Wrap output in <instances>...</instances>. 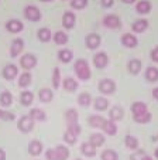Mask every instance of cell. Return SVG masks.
I'll return each instance as SVG.
<instances>
[{
    "instance_id": "22",
    "label": "cell",
    "mask_w": 158,
    "mask_h": 160,
    "mask_svg": "<svg viewBox=\"0 0 158 160\" xmlns=\"http://www.w3.org/2000/svg\"><path fill=\"white\" fill-rule=\"evenodd\" d=\"M12 103H13V95L10 92H7V91H3L0 94V105L4 106V108H9Z\"/></svg>"
},
{
    "instance_id": "16",
    "label": "cell",
    "mask_w": 158,
    "mask_h": 160,
    "mask_svg": "<svg viewBox=\"0 0 158 160\" xmlns=\"http://www.w3.org/2000/svg\"><path fill=\"white\" fill-rule=\"evenodd\" d=\"M151 9H152V4L148 0H141V2H138L136 4V10H137L138 14H148L151 12Z\"/></svg>"
},
{
    "instance_id": "20",
    "label": "cell",
    "mask_w": 158,
    "mask_h": 160,
    "mask_svg": "<svg viewBox=\"0 0 158 160\" xmlns=\"http://www.w3.org/2000/svg\"><path fill=\"white\" fill-rule=\"evenodd\" d=\"M81 152L85 154V156L93 157L96 154V148L90 142H85V143H82V146H81Z\"/></svg>"
},
{
    "instance_id": "36",
    "label": "cell",
    "mask_w": 158,
    "mask_h": 160,
    "mask_svg": "<svg viewBox=\"0 0 158 160\" xmlns=\"http://www.w3.org/2000/svg\"><path fill=\"white\" fill-rule=\"evenodd\" d=\"M90 143H92L95 148H99V146H102L104 143V138L100 135V133H93L92 136H90Z\"/></svg>"
},
{
    "instance_id": "18",
    "label": "cell",
    "mask_w": 158,
    "mask_h": 160,
    "mask_svg": "<svg viewBox=\"0 0 158 160\" xmlns=\"http://www.w3.org/2000/svg\"><path fill=\"white\" fill-rule=\"evenodd\" d=\"M41 152H42V145L40 140H31L28 143V153L31 156H38V154H41Z\"/></svg>"
},
{
    "instance_id": "2",
    "label": "cell",
    "mask_w": 158,
    "mask_h": 160,
    "mask_svg": "<svg viewBox=\"0 0 158 160\" xmlns=\"http://www.w3.org/2000/svg\"><path fill=\"white\" fill-rule=\"evenodd\" d=\"M131 112H133V119L137 123H147L151 121V113L148 112L144 102H134L131 105Z\"/></svg>"
},
{
    "instance_id": "21",
    "label": "cell",
    "mask_w": 158,
    "mask_h": 160,
    "mask_svg": "<svg viewBox=\"0 0 158 160\" xmlns=\"http://www.w3.org/2000/svg\"><path fill=\"white\" fill-rule=\"evenodd\" d=\"M148 27V21L146 20V18H140V20H136L134 23H133V26H131V28H133V31H136V33H143L146 28Z\"/></svg>"
},
{
    "instance_id": "27",
    "label": "cell",
    "mask_w": 158,
    "mask_h": 160,
    "mask_svg": "<svg viewBox=\"0 0 158 160\" xmlns=\"http://www.w3.org/2000/svg\"><path fill=\"white\" fill-rule=\"evenodd\" d=\"M146 79L148 82L158 81V68H155V67H148L146 71Z\"/></svg>"
},
{
    "instance_id": "40",
    "label": "cell",
    "mask_w": 158,
    "mask_h": 160,
    "mask_svg": "<svg viewBox=\"0 0 158 160\" xmlns=\"http://www.w3.org/2000/svg\"><path fill=\"white\" fill-rule=\"evenodd\" d=\"M71 6H72V9L82 10V9H85V7L88 6V0H72Z\"/></svg>"
},
{
    "instance_id": "26",
    "label": "cell",
    "mask_w": 158,
    "mask_h": 160,
    "mask_svg": "<svg viewBox=\"0 0 158 160\" xmlns=\"http://www.w3.org/2000/svg\"><path fill=\"white\" fill-rule=\"evenodd\" d=\"M123 115H124V111H123L122 106H113V108L110 109V119L112 121H120V119L123 118Z\"/></svg>"
},
{
    "instance_id": "19",
    "label": "cell",
    "mask_w": 158,
    "mask_h": 160,
    "mask_svg": "<svg viewBox=\"0 0 158 160\" xmlns=\"http://www.w3.org/2000/svg\"><path fill=\"white\" fill-rule=\"evenodd\" d=\"M106 121H108V119L102 118V116H99V115H93V116H90V118L88 119V122H89V125L92 128H100V129H103Z\"/></svg>"
},
{
    "instance_id": "6",
    "label": "cell",
    "mask_w": 158,
    "mask_h": 160,
    "mask_svg": "<svg viewBox=\"0 0 158 160\" xmlns=\"http://www.w3.org/2000/svg\"><path fill=\"white\" fill-rule=\"evenodd\" d=\"M24 17L30 21H40L41 20V13H40V9L37 6H27L24 9Z\"/></svg>"
},
{
    "instance_id": "37",
    "label": "cell",
    "mask_w": 158,
    "mask_h": 160,
    "mask_svg": "<svg viewBox=\"0 0 158 160\" xmlns=\"http://www.w3.org/2000/svg\"><path fill=\"white\" fill-rule=\"evenodd\" d=\"M31 84V74L30 72H24L20 75V78H18V85L23 88L28 87V85Z\"/></svg>"
},
{
    "instance_id": "50",
    "label": "cell",
    "mask_w": 158,
    "mask_h": 160,
    "mask_svg": "<svg viewBox=\"0 0 158 160\" xmlns=\"http://www.w3.org/2000/svg\"><path fill=\"white\" fill-rule=\"evenodd\" d=\"M155 157L158 159V149H155Z\"/></svg>"
},
{
    "instance_id": "31",
    "label": "cell",
    "mask_w": 158,
    "mask_h": 160,
    "mask_svg": "<svg viewBox=\"0 0 158 160\" xmlns=\"http://www.w3.org/2000/svg\"><path fill=\"white\" fill-rule=\"evenodd\" d=\"M103 130L108 133V135H116L117 126H116V123H114V121H112V119L106 121V123H104V126H103Z\"/></svg>"
},
{
    "instance_id": "46",
    "label": "cell",
    "mask_w": 158,
    "mask_h": 160,
    "mask_svg": "<svg viewBox=\"0 0 158 160\" xmlns=\"http://www.w3.org/2000/svg\"><path fill=\"white\" fill-rule=\"evenodd\" d=\"M0 160H6V153L3 149H0Z\"/></svg>"
},
{
    "instance_id": "17",
    "label": "cell",
    "mask_w": 158,
    "mask_h": 160,
    "mask_svg": "<svg viewBox=\"0 0 158 160\" xmlns=\"http://www.w3.org/2000/svg\"><path fill=\"white\" fill-rule=\"evenodd\" d=\"M122 44L124 45V47H127V48H133V47H136V45L138 44V40L136 36H133V34H124V36L122 37Z\"/></svg>"
},
{
    "instance_id": "24",
    "label": "cell",
    "mask_w": 158,
    "mask_h": 160,
    "mask_svg": "<svg viewBox=\"0 0 158 160\" xmlns=\"http://www.w3.org/2000/svg\"><path fill=\"white\" fill-rule=\"evenodd\" d=\"M33 99H34L33 92H30V91H24V92H21V95H20L21 105H24V106L31 105V103H33Z\"/></svg>"
},
{
    "instance_id": "3",
    "label": "cell",
    "mask_w": 158,
    "mask_h": 160,
    "mask_svg": "<svg viewBox=\"0 0 158 160\" xmlns=\"http://www.w3.org/2000/svg\"><path fill=\"white\" fill-rule=\"evenodd\" d=\"M47 160H66L69 157V149L60 145L54 149H48L45 152Z\"/></svg>"
},
{
    "instance_id": "12",
    "label": "cell",
    "mask_w": 158,
    "mask_h": 160,
    "mask_svg": "<svg viewBox=\"0 0 158 160\" xmlns=\"http://www.w3.org/2000/svg\"><path fill=\"white\" fill-rule=\"evenodd\" d=\"M103 24L108 28H113V30H116V28L120 27L122 23H120V18L117 17L116 14H109L103 18Z\"/></svg>"
},
{
    "instance_id": "49",
    "label": "cell",
    "mask_w": 158,
    "mask_h": 160,
    "mask_svg": "<svg viewBox=\"0 0 158 160\" xmlns=\"http://www.w3.org/2000/svg\"><path fill=\"white\" fill-rule=\"evenodd\" d=\"M41 2H44V3H50V2H52V0H41Z\"/></svg>"
},
{
    "instance_id": "44",
    "label": "cell",
    "mask_w": 158,
    "mask_h": 160,
    "mask_svg": "<svg viewBox=\"0 0 158 160\" xmlns=\"http://www.w3.org/2000/svg\"><path fill=\"white\" fill-rule=\"evenodd\" d=\"M151 58L154 62H158V47H155V48L151 51Z\"/></svg>"
},
{
    "instance_id": "23",
    "label": "cell",
    "mask_w": 158,
    "mask_h": 160,
    "mask_svg": "<svg viewBox=\"0 0 158 160\" xmlns=\"http://www.w3.org/2000/svg\"><path fill=\"white\" fill-rule=\"evenodd\" d=\"M40 101L44 103H48L52 101V97H54V94H52V91L48 89V88H42L41 91H40Z\"/></svg>"
},
{
    "instance_id": "4",
    "label": "cell",
    "mask_w": 158,
    "mask_h": 160,
    "mask_svg": "<svg viewBox=\"0 0 158 160\" xmlns=\"http://www.w3.org/2000/svg\"><path fill=\"white\" fill-rule=\"evenodd\" d=\"M75 74H76V77L81 81H88V79L90 78V75H92V72H90V68H89V64H88L86 60H78L76 62H75Z\"/></svg>"
},
{
    "instance_id": "5",
    "label": "cell",
    "mask_w": 158,
    "mask_h": 160,
    "mask_svg": "<svg viewBox=\"0 0 158 160\" xmlns=\"http://www.w3.org/2000/svg\"><path fill=\"white\" fill-rule=\"evenodd\" d=\"M17 126H18V130H20V132L28 133V132H31V130H33V128H34V119L31 118L30 115H28V116H23V118L18 119Z\"/></svg>"
},
{
    "instance_id": "7",
    "label": "cell",
    "mask_w": 158,
    "mask_h": 160,
    "mask_svg": "<svg viewBox=\"0 0 158 160\" xmlns=\"http://www.w3.org/2000/svg\"><path fill=\"white\" fill-rule=\"evenodd\" d=\"M99 91H100L102 94L110 95L116 91V84H114V81H112V79H102V81L99 82Z\"/></svg>"
},
{
    "instance_id": "42",
    "label": "cell",
    "mask_w": 158,
    "mask_h": 160,
    "mask_svg": "<svg viewBox=\"0 0 158 160\" xmlns=\"http://www.w3.org/2000/svg\"><path fill=\"white\" fill-rule=\"evenodd\" d=\"M16 116L13 115L12 112H7V111H0V119L3 121H14Z\"/></svg>"
},
{
    "instance_id": "48",
    "label": "cell",
    "mask_w": 158,
    "mask_h": 160,
    "mask_svg": "<svg viewBox=\"0 0 158 160\" xmlns=\"http://www.w3.org/2000/svg\"><path fill=\"white\" fill-rule=\"evenodd\" d=\"M141 160H152V159H151V157H150V156H144Z\"/></svg>"
},
{
    "instance_id": "28",
    "label": "cell",
    "mask_w": 158,
    "mask_h": 160,
    "mask_svg": "<svg viewBox=\"0 0 158 160\" xmlns=\"http://www.w3.org/2000/svg\"><path fill=\"white\" fill-rule=\"evenodd\" d=\"M58 58H60L61 62L68 64L69 61H72V58H74V52H72L71 50H61V51L58 52Z\"/></svg>"
},
{
    "instance_id": "14",
    "label": "cell",
    "mask_w": 158,
    "mask_h": 160,
    "mask_svg": "<svg viewBox=\"0 0 158 160\" xmlns=\"http://www.w3.org/2000/svg\"><path fill=\"white\" fill-rule=\"evenodd\" d=\"M75 21H76V17H75V14L72 12H65V13H64V16H62V26L65 28H68V30L74 28Z\"/></svg>"
},
{
    "instance_id": "35",
    "label": "cell",
    "mask_w": 158,
    "mask_h": 160,
    "mask_svg": "<svg viewBox=\"0 0 158 160\" xmlns=\"http://www.w3.org/2000/svg\"><path fill=\"white\" fill-rule=\"evenodd\" d=\"M108 106H109V102L106 98L99 97L95 99V109L96 111H104V109H108Z\"/></svg>"
},
{
    "instance_id": "8",
    "label": "cell",
    "mask_w": 158,
    "mask_h": 160,
    "mask_svg": "<svg viewBox=\"0 0 158 160\" xmlns=\"http://www.w3.org/2000/svg\"><path fill=\"white\" fill-rule=\"evenodd\" d=\"M20 65L24 70H31L37 65V57L33 54H26L20 58Z\"/></svg>"
},
{
    "instance_id": "29",
    "label": "cell",
    "mask_w": 158,
    "mask_h": 160,
    "mask_svg": "<svg viewBox=\"0 0 158 160\" xmlns=\"http://www.w3.org/2000/svg\"><path fill=\"white\" fill-rule=\"evenodd\" d=\"M78 88V81H75L74 78H65L64 79V89L68 92H75Z\"/></svg>"
},
{
    "instance_id": "45",
    "label": "cell",
    "mask_w": 158,
    "mask_h": 160,
    "mask_svg": "<svg viewBox=\"0 0 158 160\" xmlns=\"http://www.w3.org/2000/svg\"><path fill=\"white\" fill-rule=\"evenodd\" d=\"M152 97H154V99L158 101V88H154V89H152Z\"/></svg>"
},
{
    "instance_id": "41",
    "label": "cell",
    "mask_w": 158,
    "mask_h": 160,
    "mask_svg": "<svg viewBox=\"0 0 158 160\" xmlns=\"http://www.w3.org/2000/svg\"><path fill=\"white\" fill-rule=\"evenodd\" d=\"M60 81H61L60 68H54V72H52V87L58 89V87H60Z\"/></svg>"
},
{
    "instance_id": "11",
    "label": "cell",
    "mask_w": 158,
    "mask_h": 160,
    "mask_svg": "<svg viewBox=\"0 0 158 160\" xmlns=\"http://www.w3.org/2000/svg\"><path fill=\"white\" fill-rule=\"evenodd\" d=\"M85 44H86V47L89 50H96L99 45H100V37L96 33L88 34L86 38H85Z\"/></svg>"
},
{
    "instance_id": "33",
    "label": "cell",
    "mask_w": 158,
    "mask_h": 160,
    "mask_svg": "<svg viewBox=\"0 0 158 160\" xmlns=\"http://www.w3.org/2000/svg\"><path fill=\"white\" fill-rule=\"evenodd\" d=\"M127 68L131 74H138L141 70V61L140 60H131L130 62H128Z\"/></svg>"
},
{
    "instance_id": "47",
    "label": "cell",
    "mask_w": 158,
    "mask_h": 160,
    "mask_svg": "<svg viewBox=\"0 0 158 160\" xmlns=\"http://www.w3.org/2000/svg\"><path fill=\"white\" fill-rule=\"evenodd\" d=\"M123 3H126V4H131V3H134L136 0H122Z\"/></svg>"
},
{
    "instance_id": "38",
    "label": "cell",
    "mask_w": 158,
    "mask_h": 160,
    "mask_svg": "<svg viewBox=\"0 0 158 160\" xmlns=\"http://www.w3.org/2000/svg\"><path fill=\"white\" fill-rule=\"evenodd\" d=\"M126 146H127L128 149H131V150H136V149L138 148V140L136 139L134 136H126V140H124Z\"/></svg>"
},
{
    "instance_id": "34",
    "label": "cell",
    "mask_w": 158,
    "mask_h": 160,
    "mask_svg": "<svg viewBox=\"0 0 158 160\" xmlns=\"http://www.w3.org/2000/svg\"><path fill=\"white\" fill-rule=\"evenodd\" d=\"M92 102V97H90L88 92H82L79 97H78V103L81 106H89Z\"/></svg>"
},
{
    "instance_id": "32",
    "label": "cell",
    "mask_w": 158,
    "mask_h": 160,
    "mask_svg": "<svg viewBox=\"0 0 158 160\" xmlns=\"http://www.w3.org/2000/svg\"><path fill=\"white\" fill-rule=\"evenodd\" d=\"M30 116L34 119V121H45V119H47V115H45V112L41 111V109H38V108L31 109Z\"/></svg>"
},
{
    "instance_id": "30",
    "label": "cell",
    "mask_w": 158,
    "mask_h": 160,
    "mask_svg": "<svg viewBox=\"0 0 158 160\" xmlns=\"http://www.w3.org/2000/svg\"><path fill=\"white\" fill-rule=\"evenodd\" d=\"M52 38H54L55 44H58V45H64L68 42V36H66V33H64V31H57V33L52 36Z\"/></svg>"
},
{
    "instance_id": "25",
    "label": "cell",
    "mask_w": 158,
    "mask_h": 160,
    "mask_svg": "<svg viewBox=\"0 0 158 160\" xmlns=\"http://www.w3.org/2000/svg\"><path fill=\"white\" fill-rule=\"evenodd\" d=\"M37 36H38L40 41L42 42H48L51 38H52V34H51V30L47 27H42L38 30V33H37Z\"/></svg>"
},
{
    "instance_id": "39",
    "label": "cell",
    "mask_w": 158,
    "mask_h": 160,
    "mask_svg": "<svg viewBox=\"0 0 158 160\" xmlns=\"http://www.w3.org/2000/svg\"><path fill=\"white\" fill-rule=\"evenodd\" d=\"M102 160H119V156H117V153L114 150L108 149V150H104L102 153Z\"/></svg>"
},
{
    "instance_id": "15",
    "label": "cell",
    "mask_w": 158,
    "mask_h": 160,
    "mask_svg": "<svg viewBox=\"0 0 158 160\" xmlns=\"http://www.w3.org/2000/svg\"><path fill=\"white\" fill-rule=\"evenodd\" d=\"M17 72H18V70L14 64H7V65L3 68V77L6 79H9V81L14 79L16 77H17Z\"/></svg>"
},
{
    "instance_id": "10",
    "label": "cell",
    "mask_w": 158,
    "mask_h": 160,
    "mask_svg": "<svg viewBox=\"0 0 158 160\" xmlns=\"http://www.w3.org/2000/svg\"><path fill=\"white\" fill-rule=\"evenodd\" d=\"M24 48V41L21 38H16L12 41V47H10V55H12L13 58L18 57V55L21 54V51H23Z\"/></svg>"
},
{
    "instance_id": "9",
    "label": "cell",
    "mask_w": 158,
    "mask_h": 160,
    "mask_svg": "<svg viewBox=\"0 0 158 160\" xmlns=\"http://www.w3.org/2000/svg\"><path fill=\"white\" fill-rule=\"evenodd\" d=\"M109 62V58H108V54L103 51L98 52V54L93 57V64H95L96 68H99V70H103L104 67L108 65Z\"/></svg>"
},
{
    "instance_id": "1",
    "label": "cell",
    "mask_w": 158,
    "mask_h": 160,
    "mask_svg": "<svg viewBox=\"0 0 158 160\" xmlns=\"http://www.w3.org/2000/svg\"><path fill=\"white\" fill-rule=\"evenodd\" d=\"M65 119H66V125L68 129L64 133V140L69 145H74L76 142L78 135L81 133V126L78 123V112L76 109H68L65 112Z\"/></svg>"
},
{
    "instance_id": "13",
    "label": "cell",
    "mask_w": 158,
    "mask_h": 160,
    "mask_svg": "<svg viewBox=\"0 0 158 160\" xmlns=\"http://www.w3.org/2000/svg\"><path fill=\"white\" fill-rule=\"evenodd\" d=\"M6 28L10 33H20L24 28V24L20 20H17V18H13V20H9L6 23Z\"/></svg>"
},
{
    "instance_id": "51",
    "label": "cell",
    "mask_w": 158,
    "mask_h": 160,
    "mask_svg": "<svg viewBox=\"0 0 158 160\" xmlns=\"http://www.w3.org/2000/svg\"><path fill=\"white\" fill-rule=\"evenodd\" d=\"M76 160H81V159H76Z\"/></svg>"
},
{
    "instance_id": "43",
    "label": "cell",
    "mask_w": 158,
    "mask_h": 160,
    "mask_svg": "<svg viewBox=\"0 0 158 160\" xmlns=\"http://www.w3.org/2000/svg\"><path fill=\"white\" fill-rule=\"evenodd\" d=\"M100 3L103 7H106V9H109V7H112L114 4V0H100Z\"/></svg>"
}]
</instances>
